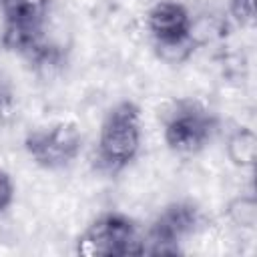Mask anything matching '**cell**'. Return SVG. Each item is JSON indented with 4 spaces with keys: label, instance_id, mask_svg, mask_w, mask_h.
Segmentation results:
<instances>
[{
    "label": "cell",
    "instance_id": "1",
    "mask_svg": "<svg viewBox=\"0 0 257 257\" xmlns=\"http://www.w3.org/2000/svg\"><path fill=\"white\" fill-rule=\"evenodd\" d=\"M141 147V120L139 106L122 100L112 106L102 120L98 137V159L108 171L126 167Z\"/></svg>",
    "mask_w": 257,
    "mask_h": 257
},
{
    "label": "cell",
    "instance_id": "2",
    "mask_svg": "<svg viewBox=\"0 0 257 257\" xmlns=\"http://www.w3.org/2000/svg\"><path fill=\"white\" fill-rule=\"evenodd\" d=\"M143 241L137 225L122 213H104L88 225L76 243L78 255L84 257H122L141 255Z\"/></svg>",
    "mask_w": 257,
    "mask_h": 257
},
{
    "label": "cell",
    "instance_id": "3",
    "mask_svg": "<svg viewBox=\"0 0 257 257\" xmlns=\"http://www.w3.org/2000/svg\"><path fill=\"white\" fill-rule=\"evenodd\" d=\"M4 6V44L12 50L40 56L44 54L42 24L46 0H2Z\"/></svg>",
    "mask_w": 257,
    "mask_h": 257
},
{
    "label": "cell",
    "instance_id": "4",
    "mask_svg": "<svg viewBox=\"0 0 257 257\" xmlns=\"http://www.w3.org/2000/svg\"><path fill=\"white\" fill-rule=\"evenodd\" d=\"M217 128V118L195 100L177 102L165 124V141L177 153H195L203 149Z\"/></svg>",
    "mask_w": 257,
    "mask_h": 257
},
{
    "label": "cell",
    "instance_id": "5",
    "mask_svg": "<svg viewBox=\"0 0 257 257\" xmlns=\"http://www.w3.org/2000/svg\"><path fill=\"white\" fill-rule=\"evenodd\" d=\"M80 131L72 122H56L38 131H32L24 147L32 161L44 169H60L72 163L80 151Z\"/></svg>",
    "mask_w": 257,
    "mask_h": 257
},
{
    "label": "cell",
    "instance_id": "6",
    "mask_svg": "<svg viewBox=\"0 0 257 257\" xmlns=\"http://www.w3.org/2000/svg\"><path fill=\"white\" fill-rule=\"evenodd\" d=\"M199 223V211L193 203H173L161 211L155 219L147 241H143L141 253L173 255L179 253V243Z\"/></svg>",
    "mask_w": 257,
    "mask_h": 257
},
{
    "label": "cell",
    "instance_id": "7",
    "mask_svg": "<svg viewBox=\"0 0 257 257\" xmlns=\"http://www.w3.org/2000/svg\"><path fill=\"white\" fill-rule=\"evenodd\" d=\"M147 26L161 48H177L189 40L191 16L183 4L161 0L149 10Z\"/></svg>",
    "mask_w": 257,
    "mask_h": 257
},
{
    "label": "cell",
    "instance_id": "8",
    "mask_svg": "<svg viewBox=\"0 0 257 257\" xmlns=\"http://www.w3.org/2000/svg\"><path fill=\"white\" fill-rule=\"evenodd\" d=\"M229 157L237 165H251L255 159V135L251 131H237L229 141Z\"/></svg>",
    "mask_w": 257,
    "mask_h": 257
},
{
    "label": "cell",
    "instance_id": "9",
    "mask_svg": "<svg viewBox=\"0 0 257 257\" xmlns=\"http://www.w3.org/2000/svg\"><path fill=\"white\" fill-rule=\"evenodd\" d=\"M231 215L237 223L243 227H253L255 225V201L251 197H241L231 205Z\"/></svg>",
    "mask_w": 257,
    "mask_h": 257
},
{
    "label": "cell",
    "instance_id": "10",
    "mask_svg": "<svg viewBox=\"0 0 257 257\" xmlns=\"http://www.w3.org/2000/svg\"><path fill=\"white\" fill-rule=\"evenodd\" d=\"M231 14L239 24H247L253 20V0H231Z\"/></svg>",
    "mask_w": 257,
    "mask_h": 257
},
{
    "label": "cell",
    "instance_id": "11",
    "mask_svg": "<svg viewBox=\"0 0 257 257\" xmlns=\"http://www.w3.org/2000/svg\"><path fill=\"white\" fill-rule=\"evenodd\" d=\"M12 197H14L12 181H10L8 173L0 169V211H4L12 203Z\"/></svg>",
    "mask_w": 257,
    "mask_h": 257
}]
</instances>
